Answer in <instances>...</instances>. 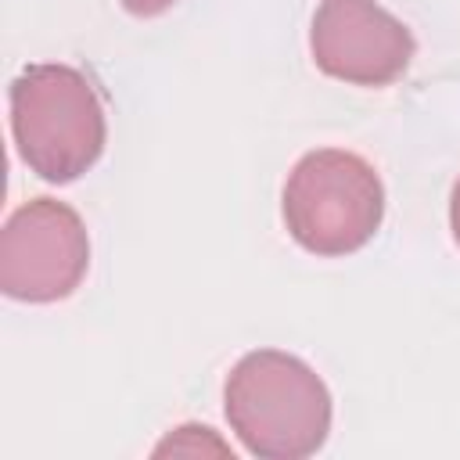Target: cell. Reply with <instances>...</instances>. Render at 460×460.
<instances>
[{
	"label": "cell",
	"instance_id": "obj_1",
	"mask_svg": "<svg viewBox=\"0 0 460 460\" xmlns=\"http://www.w3.org/2000/svg\"><path fill=\"white\" fill-rule=\"evenodd\" d=\"M223 410L241 446L266 460L313 456L331 431L327 385L309 363L280 349H259L234 363Z\"/></svg>",
	"mask_w": 460,
	"mask_h": 460
},
{
	"label": "cell",
	"instance_id": "obj_2",
	"mask_svg": "<svg viewBox=\"0 0 460 460\" xmlns=\"http://www.w3.org/2000/svg\"><path fill=\"white\" fill-rule=\"evenodd\" d=\"M11 133L36 176L68 183L104 151V104L79 68L29 65L11 83Z\"/></svg>",
	"mask_w": 460,
	"mask_h": 460
},
{
	"label": "cell",
	"instance_id": "obj_3",
	"mask_svg": "<svg viewBox=\"0 0 460 460\" xmlns=\"http://www.w3.org/2000/svg\"><path fill=\"white\" fill-rule=\"evenodd\" d=\"M288 234L313 255L359 252L381 226L385 187L374 165L341 147H320L295 162L280 198Z\"/></svg>",
	"mask_w": 460,
	"mask_h": 460
},
{
	"label": "cell",
	"instance_id": "obj_4",
	"mask_svg": "<svg viewBox=\"0 0 460 460\" xmlns=\"http://www.w3.org/2000/svg\"><path fill=\"white\" fill-rule=\"evenodd\" d=\"M90 266V237L79 212L54 198H32L11 212L0 234V288L18 302L68 298Z\"/></svg>",
	"mask_w": 460,
	"mask_h": 460
},
{
	"label": "cell",
	"instance_id": "obj_5",
	"mask_svg": "<svg viewBox=\"0 0 460 460\" xmlns=\"http://www.w3.org/2000/svg\"><path fill=\"white\" fill-rule=\"evenodd\" d=\"M309 50L316 68L331 79L388 86L410 68L413 36L377 0H320Z\"/></svg>",
	"mask_w": 460,
	"mask_h": 460
},
{
	"label": "cell",
	"instance_id": "obj_6",
	"mask_svg": "<svg viewBox=\"0 0 460 460\" xmlns=\"http://www.w3.org/2000/svg\"><path fill=\"white\" fill-rule=\"evenodd\" d=\"M155 456H234V449L205 424H180L155 446Z\"/></svg>",
	"mask_w": 460,
	"mask_h": 460
},
{
	"label": "cell",
	"instance_id": "obj_7",
	"mask_svg": "<svg viewBox=\"0 0 460 460\" xmlns=\"http://www.w3.org/2000/svg\"><path fill=\"white\" fill-rule=\"evenodd\" d=\"M176 0H122V7L137 18H151V14H162L165 7H172Z\"/></svg>",
	"mask_w": 460,
	"mask_h": 460
},
{
	"label": "cell",
	"instance_id": "obj_8",
	"mask_svg": "<svg viewBox=\"0 0 460 460\" xmlns=\"http://www.w3.org/2000/svg\"><path fill=\"white\" fill-rule=\"evenodd\" d=\"M449 226H453V241L460 244V180L453 183V198H449Z\"/></svg>",
	"mask_w": 460,
	"mask_h": 460
}]
</instances>
